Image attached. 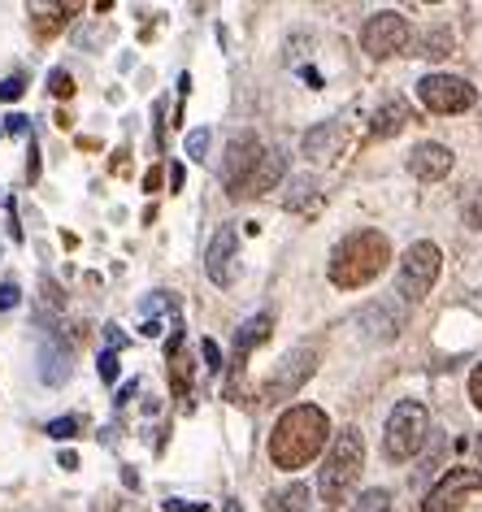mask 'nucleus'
<instances>
[{"mask_svg":"<svg viewBox=\"0 0 482 512\" xmlns=\"http://www.w3.org/2000/svg\"><path fill=\"white\" fill-rule=\"evenodd\" d=\"M426 434H430V413L422 400H400L387 417V430H383V456L404 465L413 460L417 452L426 447Z\"/></svg>","mask_w":482,"mask_h":512,"instance_id":"20e7f679","label":"nucleus"},{"mask_svg":"<svg viewBox=\"0 0 482 512\" xmlns=\"http://www.w3.org/2000/svg\"><path fill=\"white\" fill-rule=\"evenodd\" d=\"M331 443V421L317 404H291L283 417L274 421V434H270V460L274 469H287L296 473L304 469L309 460Z\"/></svg>","mask_w":482,"mask_h":512,"instance_id":"f257e3e1","label":"nucleus"},{"mask_svg":"<svg viewBox=\"0 0 482 512\" xmlns=\"http://www.w3.org/2000/svg\"><path fill=\"white\" fill-rule=\"evenodd\" d=\"M70 378V348L57 339H48L40 348V382H48V387H61V382Z\"/></svg>","mask_w":482,"mask_h":512,"instance_id":"f3484780","label":"nucleus"},{"mask_svg":"<svg viewBox=\"0 0 482 512\" xmlns=\"http://www.w3.org/2000/svg\"><path fill=\"white\" fill-rule=\"evenodd\" d=\"M270 330H274V317L270 313H257V317H248L244 326H239V335H235V365L244 361V356L252 348H261L265 339H270Z\"/></svg>","mask_w":482,"mask_h":512,"instance_id":"6ab92c4d","label":"nucleus"},{"mask_svg":"<svg viewBox=\"0 0 482 512\" xmlns=\"http://www.w3.org/2000/svg\"><path fill=\"white\" fill-rule=\"evenodd\" d=\"M422 512H426V508H422Z\"/></svg>","mask_w":482,"mask_h":512,"instance_id":"e433bc0d","label":"nucleus"},{"mask_svg":"<svg viewBox=\"0 0 482 512\" xmlns=\"http://www.w3.org/2000/svg\"><path fill=\"white\" fill-rule=\"evenodd\" d=\"M469 400H474V408L482 413V365L474 369V374H469Z\"/></svg>","mask_w":482,"mask_h":512,"instance_id":"c756f323","label":"nucleus"},{"mask_svg":"<svg viewBox=\"0 0 482 512\" xmlns=\"http://www.w3.org/2000/svg\"><path fill=\"white\" fill-rule=\"evenodd\" d=\"M22 92H27V79H22V74H9V79L0 83V100H18Z\"/></svg>","mask_w":482,"mask_h":512,"instance_id":"b1692460","label":"nucleus"},{"mask_svg":"<svg viewBox=\"0 0 482 512\" xmlns=\"http://www.w3.org/2000/svg\"><path fill=\"white\" fill-rule=\"evenodd\" d=\"M352 512H391V491L374 486V491H365L357 504H352Z\"/></svg>","mask_w":482,"mask_h":512,"instance_id":"412c9836","label":"nucleus"},{"mask_svg":"<svg viewBox=\"0 0 482 512\" xmlns=\"http://www.w3.org/2000/svg\"><path fill=\"white\" fill-rule=\"evenodd\" d=\"M270 512H309V486L304 482H291L283 491L270 495Z\"/></svg>","mask_w":482,"mask_h":512,"instance_id":"aec40b11","label":"nucleus"},{"mask_svg":"<svg viewBox=\"0 0 482 512\" xmlns=\"http://www.w3.org/2000/svg\"><path fill=\"white\" fill-rule=\"evenodd\" d=\"M391 261V243L383 230H352L348 239L335 243L331 252V283L339 291L370 287Z\"/></svg>","mask_w":482,"mask_h":512,"instance_id":"f03ea898","label":"nucleus"},{"mask_svg":"<svg viewBox=\"0 0 482 512\" xmlns=\"http://www.w3.org/2000/svg\"><path fill=\"white\" fill-rule=\"evenodd\" d=\"M352 326L361 330L365 343H396L404 330V309H396V304H387V300H374L352 317Z\"/></svg>","mask_w":482,"mask_h":512,"instance_id":"9b49d317","label":"nucleus"},{"mask_svg":"<svg viewBox=\"0 0 482 512\" xmlns=\"http://www.w3.org/2000/svg\"><path fill=\"white\" fill-rule=\"evenodd\" d=\"M200 356H205V369H209V374H218V369H222V352H218V343H213V339L200 343Z\"/></svg>","mask_w":482,"mask_h":512,"instance_id":"bb28decb","label":"nucleus"},{"mask_svg":"<svg viewBox=\"0 0 482 512\" xmlns=\"http://www.w3.org/2000/svg\"><path fill=\"white\" fill-rule=\"evenodd\" d=\"M452 148H443V144H417L409 152V174L413 178H422V183H439V178H448L452 174Z\"/></svg>","mask_w":482,"mask_h":512,"instance_id":"ddd939ff","label":"nucleus"},{"mask_svg":"<svg viewBox=\"0 0 482 512\" xmlns=\"http://www.w3.org/2000/svg\"><path fill=\"white\" fill-rule=\"evenodd\" d=\"M205 152H209V131H192V135H187V157L205 161Z\"/></svg>","mask_w":482,"mask_h":512,"instance_id":"5701e85b","label":"nucleus"},{"mask_svg":"<svg viewBox=\"0 0 482 512\" xmlns=\"http://www.w3.org/2000/svg\"><path fill=\"white\" fill-rule=\"evenodd\" d=\"M417 100H422L430 113L452 118V113H465L478 105V87L461 79V74H426V79L417 83Z\"/></svg>","mask_w":482,"mask_h":512,"instance_id":"423d86ee","label":"nucleus"},{"mask_svg":"<svg viewBox=\"0 0 482 512\" xmlns=\"http://www.w3.org/2000/svg\"><path fill=\"white\" fill-rule=\"evenodd\" d=\"M443 270V252L430 239H417L409 252L400 256V270H396V291L400 304H422L435 287V278Z\"/></svg>","mask_w":482,"mask_h":512,"instance_id":"39448f33","label":"nucleus"},{"mask_svg":"<svg viewBox=\"0 0 482 512\" xmlns=\"http://www.w3.org/2000/svg\"><path fill=\"white\" fill-rule=\"evenodd\" d=\"M409 40H413V27H409V18H404V14H396V9H378V14L365 22V31H361V48L374 61L404 53Z\"/></svg>","mask_w":482,"mask_h":512,"instance_id":"6e6552de","label":"nucleus"},{"mask_svg":"<svg viewBox=\"0 0 482 512\" xmlns=\"http://www.w3.org/2000/svg\"><path fill=\"white\" fill-rule=\"evenodd\" d=\"M100 378H105V382H113V378H118V352H100Z\"/></svg>","mask_w":482,"mask_h":512,"instance_id":"c85d7f7f","label":"nucleus"},{"mask_svg":"<svg viewBox=\"0 0 482 512\" xmlns=\"http://www.w3.org/2000/svg\"><path fill=\"white\" fill-rule=\"evenodd\" d=\"M317 200H322V183H317V174H296L287 183L283 209L287 213H309V209H317Z\"/></svg>","mask_w":482,"mask_h":512,"instance_id":"dca6fc26","label":"nucleus"},{"mask_svg":"<svg viewBox=\"0 0 482 512\" xmlns=\"http://www.w3.org/2000/svg\"><path fill=\"white\" fill-rule=\"evenodd\" d=\"M361 469H365V439L357 426H344L331 439V447H326L322 469H317V495H322V504L326 508L344 504L361 478Z\"/></svg>","mask_w":482,"mask_h":512,"instance_id":"7ed1b4c3","label":"nucleus"},{"mask_svg":"<svg viewBox=\"0 0 482 512\" xmlns=\"http://www.w3.org/2000/svg\"><path fill=\"white\" fill-rule=\"evenodd\" d=\"M435 473H439V447H435V452H430V456H426V465H422V469H417V491H426V482H430V478H435Z\"/></svg>","mask_w":482,"mask_h":512,"instance_id":"a878e982","label":"nucleus"},{"mask_svg":"<svg viewBox=\"0 0 482 512\" xmlns=\"http://www.w3.org/2000/svg\"><path fill=\"white\" fill-rule=\"evenodd\" d=\"M283 174H287L283 148H265V157H261V165H257V174L248 178V187H244V196H239V200H252V196H265V191H274L278 183H283Z\"/></svg>","mask_w":482,"mask_h":512,"instance_id":"4468645a","label":"nucleus"},{"mask_svg":"<svg viewBox=\"0 0 482 512\" xmlns=\"http://www.w3.org/2000/svg\"><path fill=\"white\" fill-rule=\"evenodd\" d=\"M474 447H478V456H482V434H478V439H474Z\"/></svg>","mask_w":482,"mask_h":512,"instance_id":"c9c22d12","label":"nucleus"},{"mask_svg":"<svg viewBox=\"0 0 482 512\" xmlns=\"http://www.w3.org/2000/svg\"><path fill=\"white\" fill-rule=\"evenodd\" d=\"M465 217H469V226H482V200H478V196L469 200V213H465Z\"/></svg>","mask_w":482,"mask_h":512,"instance_id":"473e14b6","label":"nucleus"},{"mask_svg":"<svg viewBox=\"0 0 482 512\" xmlns=\"http://www.w3.org/2000/svg\"><path fill=\"white\" fill-rule=\"evenodd\" d=\"M209 504H187V499H166V512H205Z\"/></svg>","mask_w":482,"mask_h":512,"instance_id":"7c9ffc66","label":"nucleus"},{"mask_svg":"<svg viewBox=\"0 0 482 512\" xmlns=\"http://www.w3.org/2000/svg\"><path fill=\"white\" fill-rule=\"evenodd\" d=\"M48 87H53V96H70L74 92V79H70L66 70H53V74H48Z\"/></svg>","mask_w":482,"mask_h":512,"instance_id":"cd10ccee","label":"nucleus"},{"mask_svg":"<svg viewBox=\"0 0 482 512\" xmlns=\"http://www.w3.org/2000/svg\"><path fill=\"white\" fill-rule=\"evenodd\" d=\"M18 300H22V287L18 283H0V313L18 309Z\"/></svg>","mask_w":482,"mask_h":512,"instance_id":"393cba45","label":"nucleus"},{"mask_svg":"<svg viewBox=\"0 0 482 512\" xmlns=\"http://www.w3.org/2000/svg\"><path fill=\"white\" fill-rule=\"evenodd\" d=\"M235 270H239V235H235V226H218L205 248V274L213 287H231Z\"/></svg>","mask_w":482,"mask_h":512,"instance_id":"9d476101","label":"nucleus"},{"mask_svg":"<svg viewBox=\"0 0 482 512\" xmlns=\"http://www.w3.org/2000/svg\"><path fill=\"white\" fill-rule=\"evenodd\" d=\"M48 434H53V439H74V434H79V417H57V421H48Z\"/></svg>","mask_w":482,"mask_h":512,"instance_id":"4be33fe9","label":"nucleus"},{"mask_svg":"<svg viewBox=\"0 0 482 512\" xmlns=\"http://www.w3.org/2000/svg\"><path fill=\"white\" fill-rule=\"evenodd\" d=\"M61 469H79V456H74V452H61Z\"/></svg>","mask_w":482,"mask_h":512,"instance_id":"f704fd0d","label":"nucleus"},{"mask_svg":"<svg viewBox=\"0 0 482 512\" xmlns=\"http://www.w3.org/2000/svg\"><path fill=\"white\" fill-rule=\"evenodd\" d=\"M344 139H348V131H344V122H317V126H309L304 131V139H300V152L309 161H317V165H331L339 152H344Z\"/></svg>","mask_w":482,"mask_h":512,"instance_id":"f8f14e48","label":"nucleus"},{"mask_svg":"<svg viewBox=\"0 0 482 512\" xmlns=\"http://www.w3.org/2000/svg\"><path fill=\"white\" fill-rule=\"evenodd\" d=\"M5 131H9V135H27V118H22V113H14V118H5Z\"/></svg>","mask_w":482,"mask_h":512,"instance_id":"2f4dec72","label":"nucleus"},{"mask_svg":"<svg viewBox=\"0 0 482 512\" xmlns=\"http://www.w3.org/2000/svg\"><path fill=\"white\" fill-rule=\"evenodd\" d=\"M313 369H317V352L309 348V343H296L283 361L274 365V374L265 378V387H261V400L265 404H278V400H291L304 382L313 378Z\"/></svg>","mask_w":482,"mask_h":512,"instance_id":"0eeeda50","label":"nucleus"},{"mask_svg":"<svg viewBox=\"0 0 482 512\" xmlns=\"http://www.w3.org/2000/svg\"><path fill=\"white\" fill-rule=\"evenodd\" d=\"M456 48V35L448 22H430V27L417 35V57H426V61H439V57H448Z\"/></svg>","mask_w":482,"mask_h":512,"instance_id":"a211bd4d","label":"nucleus"},{"mask_svg":"<svg viewBox=\"0 0 482 512\" xmlns=\"http://www.w3.org/2000/svg\"><path fill=\"white\" fill-rule=\"evenodd\" d=\"M413 122V109H409V100H400V96H391L383 109H374V118H370V131L378 139H391V135H400L404 126Z\"/></svg>","mask_w":482,"mask_h":512,"instance_id":"2eb2a0df","label":"nucleus"},{"mask_svg":"<svg viewBox=\"0 0 482 512\" xmlns=\"http://www.w3.org/2000/svg\"><path fill=\"white\" fill-rule=\"evenodd\" d=\"M135 391H139V382H126V387L118 391V404H126V400H131V395H135Z\"/></svg>","mask_w":482,"mask_h":512,"instance_id":"72a5a7b5","label":"nucleus"},{"mask_svg":"<svg viewBox=\"0 0 482 512\" xmlns=\"http://www.w3.org/2000/svg\"><path fill=\"white\" fill-rule=\"evenodd\" d=\"M265 157V148H261V139L244 131V135H235L231 144H226V157H222V183H226V196H244V187H248V178L257 174V165Z\"/></svg>","mask_w":482,"mask_h":512,"instance_id":"1a4fd4ad","label":"nucleus"}]
</instances>
